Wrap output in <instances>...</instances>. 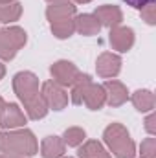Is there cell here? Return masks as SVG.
Returning <instances> with one entry per match:
<instances>
[{"label": "cell", "mask_w": 156, "mask_h": 158, "mask_svg": "<svg viewBox=\"0 0 156 158\" xmlns=\"http://www.w3.org/2000/svg\"><path fill=\"white\" fill-rule=\"evenodd\" d=\"M39 151L37 138L28 129L0 132V153L13 156H33Z\"/></svg>", "instance_id": "6da1fadb"}, {"label": "cell", "mask_w": 156, "mask_h": 158, "mask_svg": "<svg viewBox=\"0 0 156 158\" xmlns=\"http://www.w3.org/2000/svg\"><path fill=\"white\" fill-rule=\"evenodd\" d=\"M105 143L110 147V151L116 155L117 158H132L136 155L134 149V142L130 140L127 129L121 123H112L105 129L103 132Z\"/></svg>", "instance_id": "7a4b0ae2"}, {"label": "cell", "mask_w": 156, "mask_h": 158, "mask_svg": "<svg viewBox=\"0 0 156 158\" xmlns=\"http://www.w3.org/2000/svg\"><path fill=\"white\" fill-rule=\"evenodd\" d=\"M26 31L18 26H11L6 30H0V59L11 61L17 52L26 44Z\"/></svg>", "instance_id": "3957f363"}, {"label": "cell", "mask_w": 156, "mask_h": 158, "mask_svg": "<svg viewBox=\"0 0 156 158\" xmlns=\"http://www.w3.org/2000/svg\"><path fill=\"white\" fill-rule=\"evenodd\" d=\"M13 90L18 96V99L24 103L39 94V79L31 72H18L13 77Z\"/></svg>", "instance_id": "277c9868"}, {"label": "cell", "mask_w": 156, "mask_h": 158, "mask_svg": "<svg viewBox=\"0 0 156 158\" xmlns=\"http://www.w3.org/2000/svg\"><path fill=\"white\" fill-rule=\"evenodd\" d=\"M50 72H51L53 81L57 85H61V86H74L79 81V77L83 76L77 66L74 63H70V61H57V63H53Z\"/></svg>", "instance_id": "5b68a950"}, {"label": "cell", "mask_w": 156, "mask_h": 158, "mask_svg": "<svg viewBox=\"0 0 156 158\" xmlns=\"http://www.w3.org/2000/svg\"><path fill=\"white\" fill-rule=\"evenodd\" d=\"M40 96L46 101L48 109H51V110H63L68 105L66 90L61 85H57L55 81H46L42 85V88H40Z\"/></svg>", "instance_id": "8992f818"}, {"label": "cell", "mask_w": 156, "mask_h": 158, "mask_svg": "<svg viewBox=\"0 0 156 158\" xmlns=\"http://www.w3.org/2000/svg\"><path fill=\"white\" fill-rule=\"evenodd\" d=\"M96 70L101 77H116L121 70V59L117 57L116 53H110V52H105L97 57V63H96Z\"/></svg>", "instance_id": "52a82bcc"}, {"label": "cell", "mask_w": 156, "mask_h": 158, "mask_svg": "<svg viewBox=\"0 0 156 158\" xmlns=\"http://www.w3.org/2000/svg\"><path fill=\"white\" fill-rule=\"evenodd\" d=\"M26 123V116L24 112L18 109V105L15 103H9V105H4L2 112H0V125L4 129H18Z\"/></svg>", "instance_id": "ba28073f"}, {"label": "cell", "mask_w": 156, "mask_h": 158, "mask_svg": "<svg viewBox=\"0 0 156 158\" xmlns=\"http://www.w3.org/2000/svg\"><path fill=\"white\" fill-rule=\"evenodd\" d=\"M110 44L117 52H129L134 44V31L125 26L110 28Z\"/></svg>", "instance_id": "9c48e42d"}, {"label": "cell", "mask_w": 156, "mask_h": 158, "mask_svg": "<svg viewBox=\"0 0 156 158\" xmlns=\"http://www.w3.org/2000/svg\"><path fill=\"white\" fill-rule=\"evenodd\" d=\"M103 88H105V94H107V103L110 107H119V105H123L129 99V92H127L125 85L119 83V81L109 79L103 85Z\"/></svg>", "instance_id": "30bf717a"}, {"label": "cell", "mask_w": 156, "mask_h": 158, "mask_svg": "<svg viewBox=\"0 0 156 158\" xmlns=\"http://www.w3.org/2000/svg\"><path fill=\"white\" fill-rule=\"evenodd\" d=\"M94 17L99 20L101 26H107V28H116L123 20V13L117 6H99Z\"/></svg>", "instance_id": "8fae6325"}, {"label": "cell", "mask_w": 156, "mask_h": 158, "mask_svg": "<svg viewBox=\"0 0 156 158\" xmlns=\"http://www.w3.org/2000/svg\"><path fill=\"white\" fill-rule=\"evenodd\" d=\"M76 15V6L68 0L64 2H57V4H51L48 6L46 9V17L48 20L53 24V22H59V20H66V19H74Z\"/></svg>", "instance_id": "7c38bea8"}, {"label": "cell", "mask_w": 156, "mask_h": 158, "mask_svg": "<svg viewBox=\"0 0 156 158\" xmlns=\"http://www.w3.org/2000/svg\"><path fill=\"white\" fill-rule=\"evenodd\" d=\"M83 103H84L90 110H99V109L107 103V94H105L103 85L90 83V85H88V88H86V92H84Z\"/></svg>", "instance_id": "4fadbf2b"}, {"label": "cell", "mask_w": 156, "mask_h": 158, "mask_svg": "<svg viewBox=\"0 0 156 158\" xmlns=\"http://www.w3.org/2000/svg\"><path fill=\"white\" fill-rule=\"evenodd\" d=\"M64 142L59 136H46L40 143V155L42 158H61L64 155Z\"/></svg>", "instance_id": "5bb4252c"}, {"label": "cell", "mask_w": 156, "mask_h": 158, "mask_svg": "<svg viewBox=\"0 0 156 158\" xmlns=\"http://www.w3.org/2000/svg\"><path fill=\"white\" fill-rule=\"evenodd\" d=\"M99 30H101V24H99V20L94 15L84 13V15H77L76 17V31H79L81 35H86V37L97 35Z\"/></svg>", "instance_id": "9a60e30c"}, {"label": "cell", "mask_w": 156, "mask_h": 158, "mask_svg": "<svg viewBox=\"0 0 156 158\" xmlns=\"http://www.w3.org/2000/svg\"><path fill=\"white\" fill-rule=\"evenodd\" d=\"M24 107H26V112H28V116H30L31 119H40V118H44V116L48 114V105H46V101L42 99L40 92L35 96V98L24 101Z\"/></svg>", "instance_id": "2e32d148"}, {"label": "cell", "mask_w": 156, "mask_h": 158, "mask_svg": "<svg viewBox=\"0 0 156 158\" xmlns=\"http://www.w3.org/2000/svg\"><path fill=\"white\" fill-rule=\"evenodd\" d=\"M79 158H112L99 142L96 140H88L79 147Z\"/></svg>", "instance_id": "e0dca14e"}, {"label": "cell", "mask_w": 156, "mask_h": 158, "mask_svg": "<svg viewBox=\"0 0 156 158\" xmlns=\"http://www.w3.org/2000/svg\"><path fill=\"white\" fill-rule=\"evenodd\" d=\"M132 103L140 112H147L154 107V96L151 90H138L132 94Z\"/></svg>", "instance_id": "ac0fdd59"}, {"label": "cell", "mask_w": 156, "mask_h": 158, "mask_svg": "<svg viewBox=\"0 0 156 158\" xmlns=\"http://www.w3.org/2000/svg\"><path fill=\"white\" fill-rule=\"evenodd\" d=\"M51 31L57 39H68L74 35L76 31V19H66V20H59L51 24Z\"/></svg>", "instance_id": "d6986e66"}, {"label": "cell", "mask_w": 156, "mask_h": 158, "mask_svg": "<svg viewBox=\"0 0 156 158\" xmlns=\"http://www.w3.org/2000/svg\"><path fill=\"white\" fill-rule=\"evenodd\" d=\"M20 13H22V6L18 2H11V4H4L0 6V22H15L20 19Z\"/></svg>", "instance_id": "ffe728a7"}, {"label": "cell", "mask_w": 156, "mask_h": 158, "mask_svg": "<svg viewBox=\"0 0 156 158\" xmlns=\"http://www.w3.org/2000/svg\"><path fill=\"white\" fill-rule=\"evenodd\" d=\"M92 83V79L90 76H81L79 81L72 86V101L76 103V105H83V98H84V92H86V88H88V85Z\"/></svg>", "instance_id": "44dd1931"}, {"label": "cell", "mask_w": 156, "mask_h": 158, "mask_svg": "<svg viewBox=\"0 0 156 158\" xmlns=\"http://www.w3.org/2000/svg\"><path fill=\"white\" fill-rule=\"evenodd\" d=\"M86 138V132L81 129V127H70L64 131V145H70V147H77L84 142Z\"/></svg>", "instance_id": "7402d4cb"}, {"label": "cell", "mask_w": 156, "mask_h": 158, "mask_svg": "<svg viewBox=\"0 0 156 158\" xmlns=\"http://www.w3.org/2000/svg\"><path fill=\"white\" fill-rule=\"evenodd\" d=\"M154 147H156L154 138H147L142 143V156L143 158H154Z\"/></svg>", "instance_id": "603a6c76"}, {"label": "cell", "mask_w": 156, "mask_h": 158, "mask_svg": "<svg viewBox=\"0 0 156 158\" xmlns=\"http://www.w3.org/2000/svg\"><path fill=\"white\" fill-rule=\"evenodd\" d=\"M154 4H149V6H145L143 9H142V13L145 15V19H147V22L149 24H154Z\"/></svg>", "instance_id": "cb8c5ba5"}, {"label": "cell", "mask_w": 156, "mask_h": 158, "mask_svg": "<svg viewBox=\"0 0 156 158\" xmlns=\"http://www.w3.org/2000/svg\"><path fill=\"white\" fill-rule=\"evenodd\" d=\"M129 6H132V7H136V9H143L145 6H149V4H154V0H125Z\"/></svg>", "instance_id": "d4e9b609"}, {"label": "cell", "mask_w": 156, "mask_h": 158, "mask_svg": "<svg viewBox=\"0 0 156 158\" xmlns=\"http://www.w3.org/2000/svg\"><path fill=\"white\" fill-rule=\"evenodd\" d=\"M4 74H6V68H4V64L0 63V79L4 77Z\"/></svg>", "instance_id": "484cf974"}, {"label": "cell", "mask_w": 156, "mask_h": 158, "mask_svg": "<svg viewBox=\"0 0 156 158\" xmlns=\"http://www.w3.org/2000/svg\"><path fill=\"white\" fill-rule=\"evenodd\" d=\"M0 158H22V156H13V155H0Z\"/></svg>", "instance_id": "4316f807"}, {"label": "cell", "mask_w": 156, "mask_h": 158, "mask_svg": "<svg viewBox=\"0 0 156 158\" xmlns=\"http://www.w3.org/2000/svg\"><path fill=\"white\" fill-rule=\"evenodd\" d=\"M11 2H15V0H0V6H4V4H11Z\"/></svg>", "instance_id": "83f0119b"}, {"label": "cell", "mask_w": 156, "mask_h": 158, "mask_svg": "<svg viewBox=\"0 0 156 158\" xmlns=\"http://www.w3.org/2000/svg\"><path fill=\"white\" fill-rule=\"evenodd\" d=\"M4 105H6V101H4L2 96H0V112H2V109H4Z\"/></svg>", "instance_id": "f1b7e54d"}, {"label": "cell", "mask_w": 156, "mask_h": 158, "mask_svg": "<svg viewBox=\"0 0 156 158\" xmlns=\"http://www.w3.org/2000/svg\"><path fill=\"white\" fill-rule=\"evenodd\" d=\"M74 2H77V4H88V2H92V0H74Z\"/></svg>", "instance_id": "f546056e"}, {"label": "cell", "mask_w": 156, "mask_h": 158, "mask_svg": "<svg viewBox=\"0 0 156 158\" xmlns=\"http://www.w3.org/2000/svg\"><path fill=\"white\" fill-rule=\"evenodd\" d=\"M48 2H51V4H57V2H64V0H48Z\"/></svg>", "instance_id": "4dcf8cb0"}, {"label": "cell", "mask_w": 156, "mask_h": 158, "mask_svg": "<svg viewBox=\"0 0 156 158\" xmlns=\"http://www.w3.org/2000/svg\"><path fill=\"white\" fill-rule=\"evenodd\" d=\"M68 158H70V156H68Z\"/></svg>", "instance_id": "1f68e13d"}]
</instances>
